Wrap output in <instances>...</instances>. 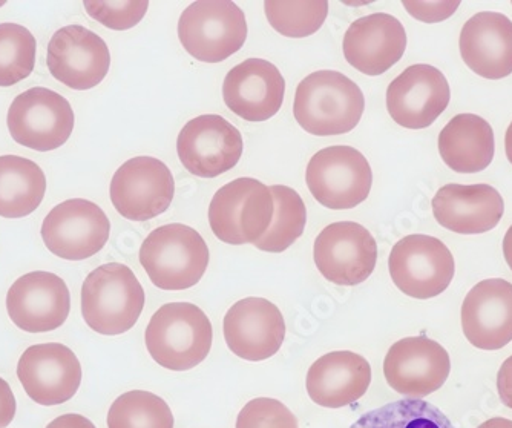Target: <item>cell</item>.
I'll list each match as a JSON object with an SVG mask.
<instances>
[{
	"label": "cell",
	"mask_w": 512,
	"mask_h": 428,
	"mask_svg": "<svg viewBox=\"0 0 512 428\" xmlns=\"http://www.w3.org/2000/svg\"><path fill=\"white\" fill-rule=\"evenodd\" d=\"M431 206L437 223L460 235L493 231L505 214L502 195L490 185H445Z\"/></svg>",
	"instance_id": "603a6c76"
},
{
	"label": "cell",
	"mask_w": 512,
	"mask_h": 428,
	"mask_svg": "<svg viewBox=\"0 0 512 428\" xmlns=\"http://www.w3.org/2000/svg\"><path fill=\"white\" fill-rule=\"evenodd\" d=\"M48 70L77 91L96 88L108 76L111 53L102 37L82 25L60 28L48 45Z\"/></svg>",
	"instance_id": "9a60e30c"
},
{
	"label": "cell",
	"mask_w": 512,
	"mask_h": 428,
	"mask_svg": "<svg viewBox=\"0 0 512 428\" xmlns=\"http://www.w3.org/2000/svg\"><path fill=\"white\" fill-rule=\"evenodd\" d=\"M388 269L394 286L407 297L430 300L450 287L456 274L453 254L439 238L414 234L391 249Z\"/></svg>",
	"instance_id": "52a82bcc"
},
{
	"label": "cell",
	"mask_w": 512,
	"mask_h": 428,
	"mask_svg": "<svg viewBox=\"0 0 512 428\" xmlns=\"http://www.w3.org/2000/svg\"><path fill=\"white\" fill-rule=\"evenodd\" d=\"M286 94V80L273 63L247 59L227 73L223 99L227 108L246 122H266L278 114Z\"/></svg>",
	"instance_id": "ffe728a7"
},
{
	"label": "cell",
	"mask_w": 512,
	"mask_h": 428,
	"mask_svg": "<svg viewBox=\"0 0 512 428\" xmlns=\"http://www.w3.org/2000/svg\"><path fill=\"white\" fill-rule=\"evenodd\" d=\"M223 330L230 352L258 363L279 352L286 338V321L272 301L250 297L227 310Z\"/></svg>",
	"instance_id": "ac0fdd59"
},
{
	"label": "cell",
	"mask_w": 512,
	"mask_h": 428,
	"mask_svg": "<svg viewBox=\"0 0 512 428\" xmlns=\"http://www.w3.org/2000/svg\"><path fill=\"white\" fill-rule=\"evenodd\" d=\"M477 428H512V421L506 418H493L483 422Z\"/></svg>",
	"instance_id": "ab89813d"
},
{
	"label": "cell",
	"mask_w": 512,
	"mask_h": 428,
	"mask_svg": "<svg viewBox=\"0 0 512 428\" xmlns=\"http://www.w3.org/2000/svg\"><path fill=\"white\" fill-rule=\"evenodd\" d=\"M463 335L480 350H500L512 341V284L502 278L477 283L462 304Z\"/></svg>",
	"instance_id": "7402d4cb"
},
{
	"label": "cell",
	"mask_w": 512,
	"mask_h": 428,
	"mask_svg": "<svg viewBox=\"0 0 512 428\" xmlns=\"http://www.w3.org/2000/svg\"><path fill=\"white\" fill-rule=\"evenodd\" d=\"M496 152L490 123L476 114H459L439 135V154L457 174H477L491 165Z\"/></svg>",
	"instance_id": "484cf974"
},
{
	"label": "cell",
	"mask_w": 512,
	"mask_h": 428,
	"mask_svg": "<svg viewBox=\"0 0 512 428\" xmlns=\"http://www.w3.org/2000/svg\"><path fill=\"white\" fill-rule=\"evenodd\" d=\"M89 17L97 20L103 27L114 31H126L142 22L149 8L146 0H86L83 2Z\"/></svg>",
	"instance_id": "d6a6232c"
},
{
	"label": "cell",
	"mask_w": 512,
	"mask_h": 428,
	"mask_svg": "<svg viewBox=\"0 0 512 428\" xmlns=\"http://www.w3.org/2000/svg\"><path fill=\"white\" fill-rule=\"evenodd\" d=\"M145 303V290L126 264H102L82 286L83 318L89 329L100 335H122L131 330Z\"/></svg>",
	"instance_id": "3957f363"
},
{
	"label": "cell",
	"mask_w": 512,
	"mask_h": 428,
	"mask_svg": "<svg viewBox=\"0 0 512 428\" xmlns=\"http://www.w3.org/2000/svg\"><path fill=\"white\" fill-rule=\"evenodd\" d=\"M17 378L36 404L60 405L79 390L82 366L76 353L63 344H36L20 356Z\"/></svg>",
	"instance_id": "2e32d148"
},
{
	"label": "cell",
	"mask_w": 512,
	"mask_h": 428,
	"mask_svg": "<svg viewBox=\"0 0 512 428\" xmlns=\"http://www.w3.org/2000/svg\"><path fill=\"white\" fill-rule=\"evenodd\" d=\"M345 60L365 76L391 70L407 50V33L396 17L375 13L355 20L344 36Z\"/></svg>",
	"instance_id": "44dd1931"
},
{
	"label": "cell",
	"mask_w": 512,
	"mask_h": 428,
	"mask_svg": "<svg viewBox=\"0 0 512 428\" xmlns=\"http://www.w3.org/2000/svg\"><path fill=\"white\" fill-rule=\"evenodd\" d=\"M46 428H96V425L92 424L85 416L69 413V415L54 419Z\"/></svg>",
	"instance_id": "74e56055"
},
{
	"label": "cell",
	"mask_w": 512,
	"mask_h": 428,
	"mask_svg": "<svg viewBox=\"0 0 512 428\" xmlns=\"http://www.w3.org/2000/svg\"><path fill=\"white\" fill-rule=\"evenodd\" d=\"M40 234L51 254L62 260L82 261L99 254L106 246L111 223L96 203L73 198L46 215Z\"/></svg>",
	"instance_id": "8fae6325"
},
{
	"label": "cell",
	"mask_w": 512,
	"mask_h": 428,
	"mask_svg": "<svg viewBox=\"0 0 512 428\" xmlns=\"http://www.w3.org/2000/svg\"><path fill=\"white\" fill-rule=\"evenodd\" d=\"M16 396L10 384L0 378V428H7L16 416Z\"/></svg>",
	"instance_id": "d590c367"
},
{
	"label": "cell",
	"mask_w": 512,
	"mask_h": 428,
	"mask_svg": "<svg viewBox=\"0 0 512 428\" xmlns=\"http://www.w3.org/2000/svg\"><path fill=\"white\" fill-rule=\"evenodd\" d=\"M350 428H456L436 405L422 399H399L370 410Z\"/></svg>",
	"instance_id": "f1b7e54d"
},
{
	"label": "cell",
	"mask_w": 512,
	"mask_h": 428,
	"mask_svg": "<svg viewBox=\"0 0 512 428\" xmlns=\"http://www.w3.org/2000/svg\"><path fill=\"white\" fill-rule=\"evenodd\" d=\"M313 258L325 280L338 286H358L375 272L378 244L362 224L338 221L319 232Z\"/></svg>",
	"instance_id": "30bf717a"
},
{
	"label": "cell",
	"mask_w": 512,
	"mask_h": 428,
	"mask_svg": "<svg viewBox=\"0 0 512 428\" xmlns=\"http://www.w3.org/2000/svg\"><path fill=\"white\" fill-rule=\"evenodd\" d=\"M237 428H299L298 419L283 402L256 398L238 413Z\"/></svg>",
	"instance_id": "836d02e7"
},
{
	"label": "cell",
	"mask_w": 512,
	"mask_h": 428,
	"mask_svg": "<svg viewBox=\"0 0 512 428\" xmlns=\"http://www.w3.org/2000/svg\"><path fill=\"white\" fill-rule=\"evenodd\" d=\"M309 191L324 208L353 209L370 195L373 172L364 154L352 146H329L307 165Z\"/></svg>",
	"instance_id": "ba28073f"
},
{
	"label": "cell",
	"mask_w": 512,
	"mask_h": 428,
	"mask_svg": "<svg viewBox=\"0 0 512 428\" xmlns=\"http://www.w3.org/2000/svg\"><path fill=\"white\" fill-rule=\"evenodd\" d=\"M451 89L440 70L425 63L408 66L387 89L391 119L407 129L433 125L450 105Z\"/></svg>",
	"instance_id": "e0dca14e"
},
{
	"label": "cell",
	"mask_w": 512,
	"mask_h": 428,
	"mask_svg": "<svg viewBox=\"0 0 512 428\" xmlns=\"http://www.w3.org/2000/svg\"><path fill=\"white\" fill-rule=\"evenodd\" d=\"M108 428H174V415L160 396L132 390L112 402Z\"/></svg>",
	"instance_id": "f546056e"
},
{
	"label": "cell",
	"mask_w": 512,
	"mask_h": 428,
	"mask_svg": "<svg viewBox=\"0 0 512 428\" xmlns=\"http://www.w3.org/2000/svg\"><path fill=\"white\" fill-rule=\"evenodd\" d=\"M45 192L46 177L39 165L19 155L0 157V217H28Z\"/></svg>",
	"instance_id": "4316f807"
},
{
	"label": "cell",
	"mask_w": 512,
	"mask_h": 428,
	"mask_svg": "<svg viewBox=\"0 0 512 428\" xmlns=\"http://www.w3.org/2000/svg\"><path fill=\"white\" fill-rule=\"evenodd\" d=\"M243 135L217 114L195 117L181 129L178 159L192 175L215 178L232 171L243 155Z\"/></svg>",
	"instance_id": "4fadbf2b"
},
{
	"label": "cell",
	"mask_w": 512,
	"mask_h": 428,
	"mask_svg": "<svg viewBox=\"0 0 512 428\" xmlns=\"http://www.w3.org/2000/svg\"><path fill=\"white\" fill-rule=\"evenodd\" d=\"M505 152L506 157H508L509 163L512 165V122L511 125L506 129L505 135Z\"/></svg>",
	"instance_id": "60d3db41"
},
{
	"label": "cell",
	"mask_w": 512,
	"mask_h": 428,
	"mask_svg": "<svg viewBox=\"0 0 512 428\" xmlns=\"http://www.w3.org/2000/svg\"><path fill=\"white\" fill-rule=\"evenodd\" d=\"M460 56L477 76L500 80L512 74V20L505 14L477 13L463 25Z\"/></svg>",
	"instance_id": "cb8c5ba5"
},
{
	"label": "cell",
	"mask_w": 512,
	"mask_h": 428,
	"mask_svg": "<svg viewBox=\"0 0 512 428\" xmlns=\"http://www.w3.org/2000/svg\"><path fill=\"white\" fill-rule=\"evenodd\" d=\"M7 310L23 332H51L65 324L71 295L59 275L37 270L14 281L7 294Z\"/></svg>",
	"instance_id": "d6986e66"
},
{
	"label": "cell",
	"mask_w": 512,
	"mask_h": 428,
	"mask_svg": "<svg viewBox=\"0 0 512 428\" xmlns=\"http://www.w3.org/2000/svg\"><path fill=\"white\" fill-rule=\"evenodd\" d=\"M270 27L281 36L302 39L318 33L329 16V2L307 0V2H286L267 0L264 4Z\"/></svg>",
	"instance_id": "4dcf8cb0"
},
{
	"label": "cell",
	"mask_w": 512,
	"mask_h": 428,
	"mask_svg": "<svg viewBox=\"0 0 512 428\" xmlns=\"http://www.w3.org/2000/svg\"><path fill=\"white\" fill-rule=\"evenodd\" d=\"M503 255H505L509 269L512 270V226L506 231L505 238H503Z\"/></svg>",
	"instance_id": "f35d334b"
},
{
	"label": "cell",
	"mask_w": 512,
	"mask_h": 428,
	"mask_svg": "<svg viewBox=\"0 0 512 428\" xmlns=\"http://www.w3.org/2000/svg\"><path fill=\"white\" fill-rule=\"evenodd\" d=\"M140 264L158 289H191L206 274L209 247L204 238L186 224H166L143 241Z\"/></svg>",
	"instance_id": "277c9868"
},
{
	"label": "cell",
	"mask_w": 512,
	"mask_h": 428,
	"mask_svg": "<svg viewBox=\"0 0 512 428\" xmlns=\"http://www.w3.org/2000/svg\"><path fill=\"white\" fill-rule=\"evenodd\" d=\"M214 329L206 313L192 303H169L152 315L145 332L149 355L158 366L186 372L211 353Z\"/></svg>",
	"instance_id": "7a4b0ae2"
},
{
	"label": "cell",
	"mask_w": 512,
	"mask_h": 428,
	"mask_svg": "<svg viewBox=\"0 0 512 428\" xmlns=\"http://www.w3.org/2000/svg\"><path fill=\"white\" fill-rule=\"evenodd\" d=\"M37 42L30 30L17 24H0V86L28 79L36 65Z\"/></svg>",
	"instance_id": "1f68e13d"
},
{
	"label": "cell",
	"mask_w": 512,
	"mask_h": 428,
	"mask_svg": "<svg viewBox=\"0 0 512 428\" xmlns=\"http://www.w3.org/2000/svg\"><path fill=\"white\" fill-rule=\"evenodd\" d=\"M497 392L503 404L512 410V355L506 359L497 373Z\"/></svg>",
	"instance_id": "8d00e7d4"
},
{
	"label": "cell",
	"mask_w": 512,
	"mask_h": 428,
	"mask_svg": "<svg viewBox=\"0 0 512 428\" xmlns=\"http://www.w3.org/2000/svg\"><path fill=\"white\" fill-rule=\"evenodd\" d=\"M275 214L269 186L256 178H237L215 192L209 206V224L218 240L232 246L255 244Z\"/></svg>",
	"instance_id": "8992f818"
},
{
	"label": "cell",
	"mask_w": 512,
	"mask_h": 428,
	"mask_svg": "<svg viewBox=\"0 0 512 428\" xmlns=\"http://www.w3.org/2000/svg\"><path fill=\"white\" fill-rule=\"evenodd\" d=\"M405 10L411 17L421 20L425 24H436L442 20L448 19L456 13L460 7V2H419V0H405L402 2Z\"/></svg>",
	"instance_id": "e575fe53"
},
{
	"label": "cell",
	"mask_w": 512,
	"mask_h": 428,
	"mask_svg": "<svg viewBox=\"0 0 512 428\" xmlns=\"http://www.w3.org/2000/svg\"><path fill=\"white\" fill-rule=\"evenodd\" d=\"M109 194L115 211L126 220H152L171 208L174 175L161 160L134 157L115 171Z\"/></svg>",
	"instance_id": "7c38bea8"
},
{
	"label": "cell",
	"mask_w": 512,
	"mask_h": 428,
	"mask_svg": "<svg viewBox=\"0 0 512 428\" xmlns=\"http://www.w3.org/2000/svg\"><path fill=\"white\" fill-rule=\"evenodd\" d=\"M270 191L275 200L272 224L253 246L269 254H281L304 234L307 209L301 195L289 186H270Z\"/></svg>",
	"instance_id": "83f0119b"
},
{
	"label": "cell",
	"mask_w": 512,
	"mask_h": 428,
	"mask_svg": "<svg viewBox=\"0 0 512 428\" xmlns=\"http://www.w3.org/2000/svg\"><path fill=\"white\" fill-rule=\"evenodd\" d=\"M74 122L68 100L40 86L19 94L8 109V131L14 142L39 152L65 145L73 134Z\"/></svg>",
	"instance_id": "9c48e42d"
},
{
	"label": "cell",
	"mask_w": 512,
	"mask_h": 428,
	"mask_svg": "<svg viewBox=\"0 0 512 428\" xmlns=\"http://www.w3.org/2000/svg\"><path fill=\"white\" fill-rule=\"evenodd\" d=\"M361 88L338 71H316L296 88L293 114L304 131L318 137L347 134L361 122Z\"/></svg>",
	"instance_id": "6da1fadb"
},
{
	"label": "cell",
	"mask_w": 512,
	"mask_h": 428,
	"mask_svg": "<svg viewBox=\"0 0 512 428\" xmlns=\"http://www.w3.org/2000/svg\"><path fill=\"white\" fill-rule=\"evenodd\" d=\"M451 373L444 346L427 336H408L394 343L385 355L384 376L399 395L422 399L437 392Z\"/></svg>",
	"instance_id": "5bb4252c"
},
{
	"label": "cell",
	"mask_w": 512,
	"mask_h": 428,
	"mask_svg": "<svg viewBox=\"0 0 512 428\" xmlns=\"http://www.w3.org/2000/svg\"><path fill=\"white\" fill-rule=\"evenodd\" d=\"M178 39L195 60L223 62L246 43V16L229 0H198L181 13Z\"/></svg>",
	"instance_id": "5b68a950"
},
{
	"label": "cell",
	"mask_w": 512,
	"mask_h": 428,
	"mask_svg": "<svg viewBox=\"0 0 512 428\" xmlns=\"http://www.w3.org/2000/svg\"><path fill=\"white\" fill-rule=\"evenodd\" d=\"M371 384V366L364 356L341 350L316 359L307 373L310 399L325 409L355 404Z\"/></svg>",
	"instance_id": "d4e9b609"
}]
</instances>
